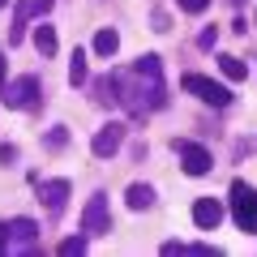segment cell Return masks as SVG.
<instances>
[{
	"instance_id": "obj_10",
	"label": "cell",
	"mask_w": 257,
	"mask_h": 257,
	"mask_svg": "<svg viewBox=\"0 0 257 257\" xmlns=\"http://www.w3.org/2000/svg\"><path fill=\"white\" fill-rule=\"evenodd\" d=\"M193 223L202 231H214L223 223V202L219 197H197V202H193Z\"/></svg>"
},
{
	"instance_id": "obj_13",
	"label": "cell",
	"mask_w": 257,
	"mask_h": 257,
	"mask_svg": "<svg viewBox=\"0 0 257 257\" xmlns=\"http://www.w3.org/2000/svg\"><path fill=\"white\" fill-rule=\"evenodd\" d=\"M120 52V35L111 26H103L99 35H94V56H103V60H111V56Z\"/></svg>"
},
{
	"instance_id": "obj_5",
	"label": "cell",
	"mask_w": 257,
	"mask_h": 257,
	"mask_svg": "<svg viewBox=\"0 0 257 257\" xmlns=\"http://www.w3.org/2000/svg\"><path fill=\"white\" fill-rule=\"evenodd\" d=\"M35 248H39V223L35 219H13L5 253H9V257H26V253H35Z\"/></svg>"
},
{
	"instance_id": "obj_19",
	"label": "cell",
	"mask_w": 257,
	"mask_h": 257,
	"mask_svg": "<svg viewBox=\"0 0 257 257\" xmlns=\"http://www.w3.org/2000/svg\"><path fill=\"white\" fill-rule=\"evenodd\" d=\"M86 244H90V236H69V240H60V257H82L86 253Z\"/></svg>"
},
{
	"instance_id": "obj_12",
	"label": "cell",
	"mask_w": 257,
	"mask_h": 257,
	"mask_svg": "<svg viewBox=\"0 0 257 257\" xmlns=\"http://www.w3.org/2000/svg\"><path fill=\"white\" fill-rule=\"evenodd\" d=\"M124 202H128V210H150V206H155V189H150V184H128Z\"/></svg>"
},
{
	"instance_id": "obj_27",
	"label": "cell",
	"mask_w": 257,
	"mask_h": 257,
	"mask_svg": "<svg viewBox=\"0 0 257 257\" xmlns=\"http://www.w3.org/2000/svg\"><path fill=\"white\" fill-rule=\"evenodd\" d=\"M0 90H5V52H0Z\"/></svg>"
},
{
	"instance_id": "obj_25",
	"label": "cell",
	"mask_w": 257,
	"mask_h": 257,
	"mask_svg": "<svg viewBox=\"0 0 257 257\" xmlns=\"http://www.w3.org/2000/svg\"><path fill=\"white\" fill-rule=\"evenodd\" d=\"M155 30H172V22H167V13H163V9L155 13Z\"/></svg>"
},
{
	"instance_id": "obj_18",
	"label": "cell",
	"mask_w": 257,
	"mask_h": 257,
	"mask_svg": "<svg viewBox=\"0 0 257 257\" xmlns=\"http://www.w3.org/2000/svg\"><path fill=\"white\" fill-rule=\"evenodd\" d=\"M64 146H69V128H64V124H52V128H47V138H43V150L60 155Z\"/></svg>"
},
{
	"instance_id": "obj_11",
	"label": "cell",
	"mask_w": 257,
	"mask_h": 257,
	"mask_svg": "<svg viewBox=\"0 0 257 257\" xmlns=\"http://www.w3.org/2000/svg\"><path fill=\"white\" fill-rule=\"evenodd\" d=\"M39 13V0H18L13 5V26H9V43H22L26 39V26H30V18Z\"/></svg>"
},
{
	"instance_id": "obj_1",
	"label": "cell",
	"mask_w": 257,
	"mask_h": 257,
	"mask_svg": "<svg viewBox=\"0 0 257 257\" xmlns=\"http://www.w3.org/2000/svg\"><path fill=\"white\" fill-rule=\"evenodd\" d=\"M116 77V103H124L133 116L159 111L167 103V82H163V60L159 56H138L133 69H111Z\"/></svg>"
},
{
	"instance_id": "obj_2",
	"label": "cell",
	"mask_w": 257,
	"mask_h": 257,
	"mask_svg": "<svg viewBox=\"0 0 257 257\" xmlns=\"http://www.w3.org/2000/svg\"><path fill=\"white\" fill-rule=\"evenodd\" d=\"M0 99H5V107H13V111H30V107H39V103H43V86H39L35 73H26V77L5 82Z\"/></svg>"
},
{
	"instance_id": "obj_4",
	"label": "cell",
	"mask_w": 257,
	"mask_h": 257,
	"mask_svg": "<svg viewBox=\"0 0 257 257\" xmlns=\"http://www.w3.org/2000/svg\"><path fill=\"white\" fill-rule=\"evenodd\" d=\"M231 214L244 231H257V189L248 180H231Z\"/></svg>"
},
{
	"instance_id": "obj_21",
	"label": "cell",
	"mask_w": 257,
	"mask_h": 257,
	"mask_svg": "<svg viewBox=\"0 0 257 257\" xmlns=\"http://www.w3.org/2000/svg\"><path fill=\"white\" fill-rule=\"evenodd\" d=\"M176 5H180V13H193V18L210 9V0H176Z\"/></svg>"
},
{
	"instance_id": "obj_16",
	"label": "cell",
	"mask_w": 257,
	"mask_h": 257,
	"mask_svg": "<svg viewBox=\"0 0 257 257\" xmlns=\"http://www.w3.org/2000/svg\"><path fill=\"white\" fill-rule=\"evenodd\" d=\"M94 103H99V107H111V103H116V77H94Z\"/></svg>"
},
{
	"instance_id": "obj_3",
	"label": "cell",
	"mask_w": 257,
	"mask_h": 257,
	"mask_svg": "<svg viewBox=\"0 0 257 257\" xmlns=\"http://www.w3.org/2000/svg\"><path fill=\"white\" fill-rule=\"evenodd\" d=\"M180 86L189 94H197L202 103H210V107H227V103H231V90L223 82H214V77H206V73H184Z\"/></svg>"
},
{
	"instance_id": "obj_24",
	"label": "cell",
	"mask_w": 257,
	"mask_h": 257,
	"mask_svg": "<svg viewBox=\"0 0 257 257\" xmlns=\"http://www.w3.org/2000/svg\"><path fill=\"white\" fill-rule=\"evenodd\" d=\"M163 257H184V244H180V240H167V244H163Z\"/></svg>"
},
{
	"instance_id": "obj_7",
	"label": "cell",
	"mask_w": 257,
	"mask_h": 257,
	"mask_svg": "<svg viewBox=\"0 0 257 257\" xmlns=\"http://www.w3.org/2000/svg\"><path fill=\"white\" fill-rule=\"evenodd\" d=\"M82 231H86V236H103V231H111V210H107V193H94L90 202L82 206Z\"/></svg>"
},
{
	"instance_id": "obj_9",
	"label": "cell",
	"mask_w": 257,
	"mask_h": 257,
	"mask_svg": "<svg viewBox=\"0 0 257 257\" xmlns=\"http://www.w3.org/2000/svg\"><path fill=\"white\" fill-rule=\"evenodd\" d=\"M39 202H43V210L52 214H64V206H69V180H39Z\"/></svg>"
},
{
	"instance_id": "obj_26",
	"label": "cell",
	"mask_w": 257,
	"mask_h": 257,
	"mask_svg": "<svg viewBox=\"0 0 257 257\" xmlns=\"http://www.w3.org/2000/svg\"><path fill=\"white\" fill-rule=\"evenodd\" d=\"M5 244H9V223H0V253H5Z\"/></svg>"
},
{
	"instance_id": "obj_14",
	"label": "cell",
	"mask_w": 257,
	"mask_h": 257,
	"mask_svg": "<svg viewBox=\"0 0 257 257\" xmlns=\"http://www.w3.org/2000/svg\"><path fill=\"white\" fill-rule=\"evenodd\" d=\"M35 47H39V56H43V60H52L56 47H60V43H56V26H47V22H43V26L35 30Z\"/></svg>"
},
{
	"instance_id": "obj_28",
	"label": "cell",
	"mask_w": 257,
	"mask_h": 257,
	"mask_svg": "<svg viewBox=\"0 0 257 257\" xmlns=\"http://www.w3.org/2000/svg\"><path fill=\"white\" fill-rule=\"evenodd\" d=\"M231 5H236V9H240V5H244V0H231Z\"/></svg>"
},
{
	"instance_id": "obj_29",
	"label": "cell",
	"mask_w": 257,
	"mask_h": 257,
	"mask_svg": "<svg viewBox=\"0 0 257 257\" xmlns=\"http://www.w3.org/2000/svg\"><path fill=\"white\" fill-rule=\"evenodd\" d=\"M5 5H9V0H0V9H5Z\"/></svg>"
},
{
	"instance_id": "obj_17",
	"label": "cell",
	"mask_w": 257,
	"mask_h": 257,
	"mask_svg": "<svg viewBox=\"0 0 257 257\" xmlns=\"http://www.w3.org/2000/svg\"><path fill=\"white\" fill-rule=\"evenodd\" d=\"M86 77H90V64H86V52L77 47L73 60H69V82H73V86H86Z\"/></svg>"
},
{
	"instance_id": "obj_23",
	"label": "cell",
	"mask_w": 257,
	"mask_h": 257,
	"mask_svg": "<svg viewBox=\"0 0 257 257\" xmlns=\"http://www.w3.org/2000/svg\"><path fill=\"white\" fill-rule=\"evenodd\" d=\"M0 163H5V167L18 163V146H13V142H5V146H0Z\"/></svg>"
},
{
	"instance_id": "obj_20",
	"label": "cell",
	"mask_w": 257,
	"mask_h": 257,
	"mask_svg": "<svg viewBox=\"0 0 257 257\" xmlns=\"http://www.w3.org/2000/svg\"><path fill=\"white\" fill-rule=\"evenodd\" d=\"M184 257H219L214 244H184Z\"/></svg>"
},
{
	"instance_id": "obj_6",
	"label": "cell",
	"mask_w": 257,
	"mask_h": 257,
	"mask_svg": "<svg viewBox=\"0 0 257 257\" xmlns=\"http://www.w3.org/2000/svg\"><path fill=\"white\" fill-rule=\"evenodd\" d=\"M172 150L180 155V167H184L189 176H206V172L214 167L210 150H206V146H197V142H189V138H176V142H172Z\"/></svg>"
},
{
	"instance_id": "obj_8",
	"label": "cell",
	"mask_w": 257,
	"mask_h": 257,
	"mask_svg": "<svg viewBox=\"0 0 257 257\" xmlns=\"http://www.w3.org/2000/svg\"><path fill=\"white\" fill-rule=\"evenodd\" d=\"M124 133H128V124H120V120L103 124L99 133H94V142H90V155H94V159H111L120 146H124Z\"/></svg>"
},
{
	"instance_id": "obj_15",
	"label": "cell",
	"mask_w": 257,
	"mask_h": 257,
	"mask_svg": "<svg viewBox=\"0 0 257 257\" xmlns=\"http://www.w3.org/2000/svg\"><path fill=\"white\" fill-rule=\"evenodd\" d=\"M219 69H223L227 82H244V77H248V64L240 60V56H219Z\"/></svg>"
},
{
	"instance_id": "obj_22",
	"label": "cell",
	"mask_w": 257,
	"mask_h": 257,
	"mask_svg": "<svg viewBox=\"0 0 257 257\" xmlns=\"http://www.w3.org/2000/svg\"><path fill=\"white\" fill-rule=\"evenodd\" d=\"M214 43H219V30H214V26H206L202 35H197V47H202V52H210Z\"/></svg>"
}]
</instances>
